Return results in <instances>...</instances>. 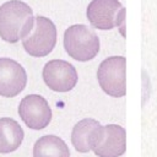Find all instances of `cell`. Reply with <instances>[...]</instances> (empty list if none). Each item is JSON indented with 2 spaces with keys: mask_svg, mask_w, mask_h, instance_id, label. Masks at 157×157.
I'll return each mask as SVG.
<instances>
[{
  "mask_svg": "<svg viewBox=\"0 0 157 157\" xmlns=\"http://www.w3.org/2000/svg\"><path fill=\"white\" fill-rule=\"evenodd\" d=\"M34 23L33 11L21 0H10L0 5V38L7 43L22 40Z\"/></svg>",
  "mask_w": 157,
  "mask_h": 157,
  "instance_id": "6da1fadb",
  "label": "cell"
},
{
  "mask_svg": "<svg viewBox=\"0 0 157 157\" xmlns=\"http://www.w3.org/2000/svg\"><path fill=\"white\" fill-rule=\"evenodd\" d=\"M64 48L72 59L88 61L99 52V38L86 25H72L65 29Z\"/></svg>",
  "mask_w": 157,
  "mask_h": 157,
  "instance_id": "7a4b0ae2",
  "label": "cell"
},
{
  "mask_svg": "<svg viewBox=\"0 0 157 157\" xmlns=\"http://www.w3.org/2000/svg\"><path fill=\"white\" fill-rule=\"evenodd\" d=\"M86 16L94 28L107 31L120 27V33L125 37V9L119 0H92Z\"/></svg>",
  "mask_w": 157,
  "mask_h": 157,
  "instance_id": "3957f363",
  "label": "cell"
},
{
  "mask_svg": "<svg viewBox=\"0 0 157 157\" xmlns=\"http://www.w3.org/2000/svg\"><path fill=\"white\" fill-rule=\"evenodd\" d=\"M56 44V28L52 20L44 16H34V23L29 33L22 39L23 49L31 56L48 55Z\"/></svg>",
  "mask_w": 157,
  "mask_h": 157,
  "instance_id": "277c9868",
  "label": "cell"
},
{
  "mask_svg": "<svg viewBox=\"0 0 157 157\" xmlns=\"http://www.w3.org/2000/svg\"><path fill=\"white\" fill-rule=\"evenodd\" d=\"M91 151L98 157H119L126 150L125 129L117 124H101L94 129L91 144Z\"/></svg>",
  "mask_w": 157,
  "mask_h": 157,
  "instance_id": "5b68a950",
  "label": "cell"
},
{
  "mask_svg": "<svg viewBox=\"0 0 157 157\" xmlns=\"http://www.w3.org/2000/svg\"><path fill=\"white\" fill-rule=\"evenodd\" d=\"M101 88L112 97H123L126 93V59L125 56H109L97 70Z\"/></svg>",
  "mask_w": 157,
  "mask_h": 157,
  "instance_id": "8992f818",
  "label": "cell"
},
{
  "mask_svg": "<svg viewBox=\"0 0 157 157\" xmlns=\"http://www.w3.org/2000/svg\"><path fill=\"white\" fill-rule=\"evenodd\" d=\"M42 77L45 85L55 92L71 91L78 80L75 66L60 59L48 61L43 67Z\"/></svg>",
  "mask_w": 157,
  "mask_h": 157,
  "instance_id": "52a82bcc",
  "label": "cell"
},
{
  "mask_svg": "<svg viewBox=\"0 0 157 157\" xmlns=\"http://www.w3.org/2000/svg\"><path fill=\"white\" fill-rule=\"evenodd\" d=\"M18 114L23 123L33 130L47 128L52 120V109L45 98L39 94H28L20 102Z\"/></svg>",
  "mask_w": 157,
  "mask_h": 157,
  "instance_id": "ba28073f",
  "label": "cell"
},
{
  "mask_svg": "<svg viewBox=\"0 0 157 157\" xmlns=\"http://www.w3.org/2000/svg\"><path fill=\"white\" fill-rule=\"evenodd\" d=\"M27 83V74L23 66L13 59L0 58V96L15 97L20 94Z\"/></svg>",
  "mask_w": 157,
  "mask_h": 157,
  "instance_id": "9c48e42d",
  "label": "cell"
},
{
  "mask_svg": "<svg viewBox=\"0 0 157 157\" xmlns=\"http://www.w3.org/2000/svg\"><path fill=\"white\" fill-rule=\"evenodd\" d=\"M25 132L21 125L11 118H0V153L16 151L22 141Z\"/></svg>",
  "mask_w": 157,
  "mask_h": 157,
  "instance_id": "30bf717a",
  "label": "cell"
},
{
  "mask_svg": "<svg viewBox=\"0 0 157 157\" xmlns=\"http://www.w3.org/2000/svg\"><path fill=\"white\" fill-rule=\"evenodd\" d=\"M33 157H70L67 145L55 135L39 137L33 146Z\"/></svg>",
  "mask_w": 157,
  "mask_h": 157,
  "instance_id": "8fae6325",
  "label": "cell"
},
{
  "mask_svg": "<svg viewBox=\"0 0 157 157\" xmlns=\"http://www.w3.org/2000/svg\"><path fill=\"white\" fill-rule=\"evenodd\" d=\"M98 125L99 123L91 118L82 119L75 124L71 131V144L77 152L87 153L91 151V147H90L91 139L94 129Z\"/></svg>",
  "mask_w": 157,
  "mask_h": 157,
  "instance_id": "7c38bea8",
  "label": "cell"
}]
</instances>
